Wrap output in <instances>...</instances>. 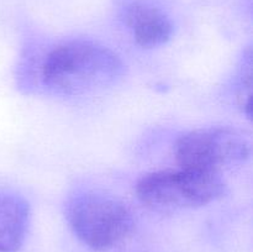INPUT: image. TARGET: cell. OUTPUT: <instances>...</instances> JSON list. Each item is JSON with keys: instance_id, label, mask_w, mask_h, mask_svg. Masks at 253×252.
Returning a JSON list of instances; mask_svg holds the SVG:
<instances>
[{"instance_id": "obj_5", "label": "cell", "mask_w": 253, "mask_h": 252, "mask_svg": "<svg viewBox=\"0 0 253 252\" xmlns=\"http://www.w3.org/2000/svg\"><path fill=\"white\" fill-rule=\"evenodd\" d=\"M119 11L135 41L143 48H155L169 41L172 21L150 0H120Z\"/></svg>"}, {"instance_id": "obj_4", "label": "cell", "mask_w": 253, "mask_h": 252, "mask_svg": "<svg viewBox=\"0 0 253 252\" xmlns=\"http://www.w3.org/2000/svg\"><path fill=\"white\" fill-rule=\"evenodd\" d=\"M179 168L221 175L225 169L250 157V142L244 133L229 126H211L184 133L174 145Z\"/></svg>"}, {"instance_id": "obj_1", "label": "cell", "mask_w": 253, "mask_h": 252, "mask_svg": "<svg viewBox=\"0 0 253 252\" xmlns=\"http://www.w3.org/2000/svg\"><path fill=\"white\" fill-rule=\"evenodd\" d=\"M124 73L120 57L93 41L72 40L54 47L42 64V82L61 95H84L115 83Z\"/></svg>"}, {"instance_id": "obj_2", "label": "cell", "mask_w": 253, "mask_h": 252, "mask_svg": "<svg viewBox=\"0 0 253 252\" xmlns=\"http://www.w3.org/2000/svg\"><path fill=\"white\" fill-rule=\"evenodd\" d=\"M66 217L77 239L95 251H108L123 244L135 225L126 204L99 190L77 193L69 198Z\"/></svg>"}, {"instance_id": "obj_6", "label": "cell", "mask_w": 253, "mask_h": 252, "mask_svg": "<svg viewBox=\"0 0 253 252\" xmlns=\"http://www.w3.org/2000/svg\"><path fill=\"white\" fill-rule=\"evenodd\" d=\"M29 221V203L19 194L0 192V252H16L21 249Z\"/></svg>"}, {"instance_id": "obj_3", "label": "cell", "mask_w": 253, "mask_h": 252, "mask_svg": "<svg viewBox=\"0 0 253 252\" xmlns=\"http://www.w3.org/2000/svg\"><path fill=\"white\" fill-rule=\"evenodd\" d=\"M224 190L221 175L183 168L147 173L136 184L138 200L161 212L204 207L219 199Z\"/></svg>"}]
</instances>
